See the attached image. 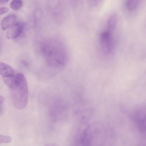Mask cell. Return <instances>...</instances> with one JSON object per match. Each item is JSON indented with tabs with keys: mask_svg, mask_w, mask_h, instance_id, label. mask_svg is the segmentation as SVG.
Listing matches in <instances>:
<instances>
[{
	"mask_svg": "<svg viewBox=\"0 0 146 146\" xmlns=\"http://www.w3.org/2000/svg\"><path fill=\"white\" fill-rule=\"evenodd\" d=\"M2 78L9 89L14 107L19 110L25 108L28 102L29 91L27 82L23 74L18 73L11 77Z\"/></svg>",
	"mask_w": 146,
	"mask_h": 146,
	"instance_id": "1",
	"label": "cell"
},
{
	"mask_svg": "<svg viewBox=\"0 0 146 146\" xmlns=\"http://www.w3.org/2000/svg\"><path fill=\"white\" fill-rule=\"evenodd\" d=\"M24 28L23 24L20 22L15 23L8 29L5 36L9 39L15 38L20 35Z\"/></svg>",
	"mask_w": 146,
	"mask_h": 146,
	"instance_id": "4",
	"label": "cell"
},
{
	"mask_svg": "<svg viewBox=\"0 0 146 146\" xmlns=\"http://www.w3.org/2000/svg\"><path fill=\"white\" fill-rule=\"evenodd\" d=\"M141 0H126V5L127 9L130 11L135 10L139 6Z\"/></svg>",
	"mask_w": 146,
	"mask_h": 146,
	"instance_id": "8",
	"label": "cell"
},
{
	"mask_svg": "<svg viewBox=\"0 0 146 146\" xmlns=\"http://www.w3.org/2000/svg\"><path fill=\"white\" fill-rule=\"evenodd\" d=\"M17 19V16L14 14L10 15L5 17L1 22L2 29L4 30L8 29L15 23Z\"/></svg>",
	"mask_w": 146,
	"mask_h": 146,
	"instance_id": "5",
	"label": "cell"
},
{
	"mask_svg": "<svg viewBox=\"0 0 146 146\" xmlns=\"http://www.w3.org/2000/svg\"><path fill=\"white\" fill-rule=\"evenodd\" d=\"M9 11V9L6 7H2L0 9V15L4 14L7 13Z\"/></svg>",
	"mask_w": 146,
	"mask_h": 146,
	"instance_id": "11",
	"label": "cell"
},
{
	"mask_svg": "<svg viewBox=\"0 0 146 146\" xmlns=\"http://www.w3.org/2000/svg\"><path fill=\"white\" fill-rule=\"evenodd\" d=\"M2 139L0 140L1 143H5L9 142L11 139L9 137L2 136Z\"/></svg>",
	"mask_w": 146,
	"mask_h": 146,
	"instance_id": "10",
	"label": "cell"
},
{
	"mask_svg": "<svg viewBox=\"0 0 146 146\" xmlns=\"http://www.w3.org/2000/svg\"><path fill=\"white\" fill-rule=\"evenodd\" d=\"M102 0H93V4L94 6H97L101 2Z\"/></svg>",
	"mask_w": 146,
	"mask_h": 146,
	"instance_id": "12",
	"label": "cell"
},
{
	"mask_svg": "<svg viewBox=\"0 0 146 146\" xmlns=\"http://www.w3.org/2000/svg\"><path fill=\"white\" fill-rule=\"evenodd\" d=\"M0 73L3 77H9L13 76V69L9 65L3 62L0 63Z\"/></svg>",
	"mask_w": 146,
	"mask_h": 146,
	"instance_id": "7",
	"label": "cell"
},
{
	"mask_svg": "<svg viewBox=\"0 0 146 146\" xmlns=\"http://www.w3.org/2000/svg\"><path fill=\"white\" fill-rule=\"evenodd\" d=\"M23 2L21 0H13L10 3L11 8L13 10L17 11L22 7Z\"/></svg>",
	"mask_w": 146,
	"mask_h": 146,
	"instance_id": "9",
	"label": "cell"
},
{
	"mask_svg": "<svg viewBox=\"0 0 146 146\" xmlns=\"http://www.w3.org/2000/svg\"><path fill=\"white\" fill-rule=\"evenodd\" d=\"M41 50L47 63L52 66H62L67 61L66 49L59 41L50 40L44 42L41 47Z\"/></svg>",
	"mask_w": 146,
	"mask_h": 146,
	"instance_id": "2",
	"label": "cell"
},
{
	"mask_svg": "<svg viewBox=\"0 0 146 146\" xmlns=\"http://www.w3.org/2000/svg\"><path fill=\"white\" fill-rule=\"evenodd\" d=\"M118 16L115 12L112 13L109 17L107 22L106 30L113 33L116 27Z\"/></svg>",
	"mask_w": 146,
	"mask_h": 146,
	"instance_id": "6",
	"label": "cell"
},
{
	"mask_svg": "<svg viewBox=\"0 0 146 146\" xmlns=\"http://www.w3.org/2000/svg\"><path fill=\"white\" fill-rule=\"evenodd\" d=\"M112 33L107 30L102 32L100 36V42L102 50L106 54H110L113 47Z\"/></svg>",
	"mask_w": 146,
	"mask_h": 146,
	"instance_id": "3",
	"label": "cell"
},
{
	"mask_svg": "<svg viewBox=\"0 0 146 146\" xmlns=\"http://www.w3.org/2000/svg\"><path fill=\"white\" fill-rule=\"evenodd\" d=\"M9 0H0V4H3L8 2Z\"/></svg>",
	"mask_w": 146,
	"mask_h": 146,
	"instance_id": "13",
	"label": "cell"
}]
</instances>
